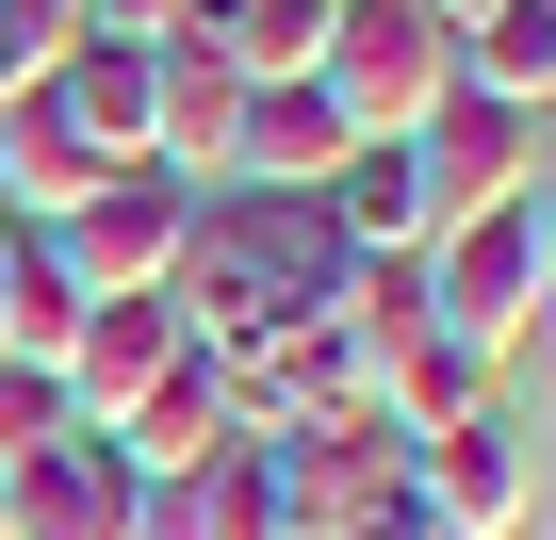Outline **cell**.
<instances>
[{
    "mask_svg": "<svg viewBox=\"0 0 556 540\" xmlns=\"http://www.w3.org/2000/svg\"><path fill=\"white\" fill-rule=\"evenodd\" d=\"M213 50H229L245 83H312V50H328V0H229V17H213Z\"/></svg>",
    "mask_w": 556,
    "mask_h": 540,
    "instance_id": "obj_17",
    "label": "cell"
},
{
    "mask_svg": "<svg viewBox=\"0 0 556 540\" xmlns=\"http://www.w3.org/2000/svg\"><path fill=\"white\" fill-rule=\"evenodd\" d=\"M328 279H344V229H328L312 197H245V180H213L197 229H180V262H164V312H180L197 361H229V344H262V328L328 312Z\"/></svg>",
    "mask_w": 556,
    "mask_h": 540,
    "instance_id": "obj_1",
    "label": "cell"
},
{
    "mask_svg": "<svg viewBox=\"0 0 556 540\" xmlns=\"http://www.w3.org/2000/svg\"><path fill=\"white\" fill-rule=\"evenodd\" d=\"M491 410V361H458V344H409L393 377H377V426L393 442H442V426H475Z\"/></svg>",
    "mask_w": 556,
    "mask_h": 540,
    "instance_id": "obj_16",
    "label": "cell"
},
{
    "mask_svg": "<svg viewBox=\"0 0 556 540\" xmlns=\"http://www.w3.org/2000/svg\"><path fill=\"white\" fill-rule=\"evenodd\" d=\"M409 164H426V213L458 229V213H491V197H540V164H556V115H523V99H475V83H442L426 99V131H393Z\"/></svg>",
    "mask_w": 556,
    "mask_h": 540,
    "instance_id": "obj_5",
    "label": "cell"
},
{
    "mask_svg": "<svg viewBox=\"0 0 556 540\" xmlns=\"http://www.w3.org/2000/svg\"><path fill=\"white\" fill-rule=\"evenodd\" d=\"M66 50H83V0H0V99H34Z\"/></svg>",
    "mask_w": 556,
    "mask_h": 540,
    "instance_id": "obj_18",
    "label": "cell"
},
{
    "mask_svg": "<svg viewBox=\"0 0 556 540\" xmlns=\"http://www.w3.org/2000/svg\"><path fill=\"white\" fill-rule=\"evenodd\" d=\"M0 540H131V459H115L99 426L0 459Z\"/></svg>",
    "mask_w": 556,
    "mask_h": 540,
    "instance_id": "obj_8",
    "label": "cell"
},
{
    "mask_svg": "<svg viewBox=\"0 0 556 540\" xmlns=\"http://www.w3.org/2000/svg\"><path fill=\"white\" fill-rule=\"evenodd\" d=\"M312 83H328V115H344L361 148H393V131H426V99L458 83V34L426 17V0H328Z\"/></svg>",
    "mask_w": 556,
    "mask_h": 540,
    "instance_id": "obj_3",
    "label": "cell"
},
{
    "mask_svg": "<svg viewBox=\"0 0 556 540\" xmlns=\"http://www.w3.org/2000/svg\"><path fill=\"white\" fill-rule=\"evenodd\" d=\"M458 83H475V99H523V115H556V0H491V17L458 34Z\"/></svg>",
    "mask_w": 556,
    "mask_h": 540,
    "instance_id": "obj_14",
    "label": "cell"
},
{
    "mask_svg": "<svg viewBox=\"0 0 556 540\" xmlns=\"http://www.w3.org/2000/svg\"><path fill=\"white\" fill-rule=\"evenodd\" d=\"M278 507H295V540H361L377 507H409V442L377 410H312L278 426Z\"/></svg>",
    "mask_w": 556,
    "mask_h": 540,
    "instance_id": "obj_6",
    "label": "cell"
},
{
    "mask_svg": "<svg viewBox=\"0 0 556 540\" xmlns=\"http://www.w3.org/2000/svg\"><path fill=\"white\" fill-rule=\"evenodd\" d=\"M34 442H66V393L34 361H0V459H34Z\"/></svg>",
    "mask_w": 556,
    "mask_h": 540,
    "instance_id": "obj_19",
    "label": "cell"
},
{
    "mask_svg": "<svg viewBox=\"0 0 556 540\" xmlns=\"http://www.w3.org/2000/svg\"><path fill=\"white\" fill-rule=\"evenodd\" d=\"M409 507H426L442 540H523V524H540V442H523L507 410H475V426L409 442Z\"/></svg>",
    "mask_w": 556,
    "mask_h": 540,
    "instance_id": "obj_7",
    "label": "cell"
},
{
    "mask_svg": "<svg viewBox=\"0 0 556 540\" xmlns=\"http://www.w3.org/2000/svg\"><path fill=\"white\" fill-rule=\"evenodd\" d=\"M99 442L131 459V491H164V475H197V459L229 442V377H213V361L180 344V361H164V377H148V393H131V410L99 426Z\"/></svg>",
    "mask_w": 556,
    "mask_h": 540,
    "instance_id": "obj_11",
    "label": "cell"
},
{
    "mask_svg": "<svg viewBox=\"0 0 556 540\" xmlns=\"http://www.w3.org/2000/svg\"><path fill=\"white\" fill-rule=\"evenodd\" d=\"M17 246H34V229H17V213H0V312H17Z\"/></svg>",
    "mask_w": 556,
    "mask_h": 540,
    "instance_id": "obj_22",
    "label": "cell"
},
{
    "mask_svg": "<svg viewBox=\"0 0 556 540\" xmlns=\"http://www.w3.org/2000/svg\"><path fill=\"white\" fill-rule=\"evenodd\" d=\"M523 328H540V197H491V213L426 229V344H458V361L507 377Z\"/></svg>",
    "mask_w": 556,
    "mask_h": 540,
    "instance_id": "obj_2",
    "label": "cell"
},
{
    "mask_svg": "<svg viewBox=\"0 0 556 540\" xmlns=\"http://www.w3.org/2000/svg\"><path fill=\"white\" fill-rule=\"evenodd\" d=\"M180 229H197V180H164V164H115V180H83V197H66L34 246L66 262V296H164Z\"/></svg>",
    "mask_w": 556,
    "mask_h": 540,
    "instance_id": "obj_4",
    "label": "cell"
},
{
    "mask_svg": "<svg viewBox=\"0 0 556 540\" xmlns=\"http://www.w3.org/2000/svg\"><path fill=\"white\" fill-rule=\"evenodd\" d=\"M426 17H442V34H475V17H491V0H426Z\"/></svg>",
    "mask_w": 556,
    "mask_h": 540,
    "instance_id": "obj_23",
    "label": "cell"
},
{
    "mask_svg": "<svg viewBox=\"0 0 556 540\" xmlns=\"http://www.w3.org/2000/svg\"><path fill=\"white\" fill-rule=\"evenodd\" d=\"M344 115H328V83H245V131H229V180L245 197H328L344 180Z\"/></svg>",
    "mask_w": 556,
    "mask_h": 540,
    "instance_id": "obj_10",
    "label": "cell"
},
{
    "mask_svg": "<svg viewBox=\"0 0 556 540\" xmlns=\"http://www.w3.org/2000/svg\"><path fill=\"white\" fill-rule=\"evenodd\" d=\"M164 361H180V312H164V296H83V328H66L50 393H66V426H115Z\"/></svg>",
    "mask_w": 556,
    "mask_h": 540,
    "instance_id": "obj_9",
    "label": "cell"
},
{
    "mask_svg": "<svg viewBox=\"0 0 556 540\" xmlns=\"http://www.w3.org/2000/svg\"><path fill=\"white\" fill-rule=\"evenodd\" d=\"M83 180H115V164L66 131V99H50V83H34V99H0V213H17V229H50Z\"/></svg>",
    "mask_w": 556,
    "mask_h": 540,
    "instance_id": "obj_12",
    "label": "cell"
},
{
    "mask_svg": "<svg viewBox=\"0 0 556 540\" xmlns=\"http://www.w3.org/2000/svg\"><path fill=\"white\" fill-rule=\"evenodd\" d=\"M312 213H328L344 246H426V229H442V213H426V164H409V148H344V180H328Z\"/></svg>",
    "mask_w": 556,
    "mask_h": 540,
    "instance_id": "obj_15",
    "label": "cell"
},
{
    "mask_svg": "<svg viewBox=\"0 0 556 540\" xmlns=\"http://www.w3.org/2000/svg\"><path fill=\"white\" fill-rule=\"evenodd\" d=\"M540 328H556V164H540Z\"/></svg>",
    "mask_w": 556,
    "mask_h": 540,
    "instance_id": "obj_21",
    "label": "cell"
},
{
    "mask_svg": "<svg viewBox=\"0 0 556 540\" xmlns=\"http://www.w3.org/2000/svg\"><path fill=\"white\" fill-rule=\"evenodd\" d=\"M148 17H164V50H213V17H229V0H148Z\"/></svg>",
    "mask_w": 556,
    "mask_h": 540,
    "instance_id": "obj_20",
    "label": "cell"
},
{
    "mask_svg": "<svg viewBox=\"0 0 556 540\" xmlns=\"http://www.w3.org/2000/svg\"><path fill=\"white\" fill-rule=\"evenodd\" d=\"M148 83H164V50H115V34H83V50L50 66V99H66V131H83L99 164H148Z\"/></svg>",
    "mask_w": 556,
    "mask_h": 540,
    "instance_id": "obj_13",
    "label": "cell"
}]
</instances>
